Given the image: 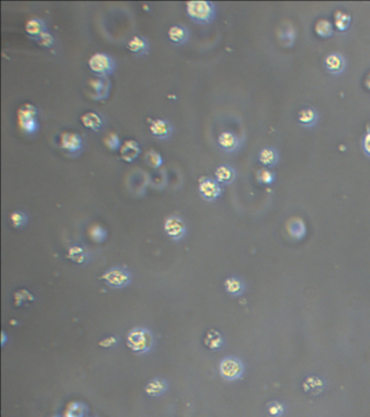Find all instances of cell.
Segmentation results:
<instances>
[{"label": "cell", "instance_id": "obj_1", "mask_svg": "<svg viewBox=\"0 0 370 417\" xmlns=\"http://www.w3.org/2000/svg\"><path fill=\"white\" fill-rule=\"evenodd\" d=\"M17 125L27 135H33L40 128L38 111L34 104L26 102L17 110Z\"/></svg>", "mask_w": 370, "mask_h": 417}, {"label": "cell", "instance_id": "obj_2", "mask_svg": "<svg viewBox=\"0 0 370 417\" xmlns=\"http://www.w3.org/2000/svg\"><path fill=\"white\" fill-rule=\"evenodd\" d=\"M186 11L188 16L199 24L211 23L215 17V8L211 2H188Z\"/></svg>", "mask_w": 370, "mask_h": 417}, {"label": "cell", "instance_id": "obj_3", "mask_svg": "<svg viewBox=\"0 0 370 417\" xmlns=\"http://www.w3.org/2000/svg\"><path fill=\"white\" fill-rule=\"evenodd\" d=\"M126 344L131 351L142 354L150 351L152 348L153 337L148 329L135 328L128 333Z\"/></svg>", "mask_w": 370, "mask_h": 417}, {"label": "cell", "instance_id": "obj_4", "mask_svg": "<svg viewBox=\"0 0 370 417\" xmlns=\"http://www.w3.org/2000/svg\"><path fill=\"white\" fill-rule=\"evenodd\" d=\"M89 70L99 78H107L114 72V61L106 53H94L88 60Z\"/></svg>", "mask_w": 370, "mask_h": 417}, {"label": "cell", "instance_id": "obj_5", "mask_svg": "<svg viewBox=\"0 0 370 417\" xmlns=\"http://www.w3.org/2000/svg\"><path fill=\"white\" fill-rule=\"evenodd\" d=\"M220 373L226 381H236L243 374V364L237 357H225L220 363Z\"/></svg>", "mask_w": 370, "mask_h": 417}, {"label": "cell", "instance_id": "obj_6", "mask_svg": "<svg viewBox=\"0 0 370 417\" xmlns=\"http://www.w3.org/2000/svg\"><path fill=\"white\" fill-rule=\"evenodd\" d=\"M60 147L64 153L75 156L83 149V138L77 132L63 131L60 135Z\"/></svg>", "mask_w": 370, "mask_h": 417}, {"label": "cell", "instance_id": "obj_7", "mask_svg": "<svg viewBox=\"0 0 370 417\" xmlns=\"http://www.w3.org/2000/svg\"><path fill=\"white\" fill-rule=\"evenodd\" d=\"M199 193L207 201H214L222 195V187L216 179L202 176L199 179Z\"/></svg>", "mask_w": 370, "mask_h": 417}, {"label": "cell", "instance_id": "obj_8", "mask_svg": "<svg viewBox=\"0 0 370 417\" xmlns=\"http://www.w3.org/2000/svg\"><path fill=\"white\" fill-rule=\"evenodd\" d=\"M102 279L113 288H124L131 280L128 272L122 269H110L102 275Z\"/></svg>", "mask_w": 370, "mask_h": 417}, {"label": "cell", "instance_id": "obj_9", "mask_svg": "<svg viewBox=\"0 0 370 417\" xmlns=\"http://www.w3.org/2000/svg\"><path fill=\"white\" fill-rule=\"evenodd\" d=\"M186 224L178 216H168L164 222V232L173 240H179L186 235Z\"/></svg>", "mask_w": 370, "mask_h": 417}, {"label": "cell", "instance_id": "obj_10", "mask_svg": "<svg viewBox=\"0 0 370 417\" xmlns=\"http://www.w3.org/2000/svg\"><path fill=\"white\" fill-rule=\"evenodd\" d=\"M88 86L91 90V96L93 99L101 100L106 99L109 94L111 84L106 78H98L88 82Z\"/></svg>", "mask_w": 370, "mask_h": 417}, {"label": "cell", "instance_id": "obj_11", "mask_svg": "<svg viewBox=\"0 0 370 417\" xmlns=\"http://www.w3.org/2000/svg\"><path fill=\"white\" fill-rule=\"evenodd\" d=\"M149 129L151 134L159 139L168 138L173 131L172 125L162 119H149Z\"/></svg>", "mask_w": 370, "mask_h": 417}, {"label": "cell", "instance_id": "obj_12", "mask_svg": "<svg viewBox=\"0 0 370 417\" xmlns=\"http://www.w3.org/2000/svg\"><path fill=\"white\" fill-rule=\"evenodd\" d=\"M141 153L140 145L134 139H128L123 143L120 149V157L126 163H131Z\"/></svg>", "mask_w": 370, "mask_h": 417}, {"label": "cell", "instance_id": "obj_13", "mask_svg": "<svg viewBox=\"0 0 370 417\" xmlns=\"http://www.w3.org/2000/svg\"><path fill=\"white\" fill-rule=\"evenodd\" d=\"M325 66L330 74L339 75L345 70V59L342 54L338 52L330 53L325 59Z\"/></svg>", "mask_w": 370, "mask_h": 417}, {"label": "cell", "instance_id": "obj_14", "mask_svg": "<svg viewBox=\"0 0 370 417\" xmlns=\"http://www.w3.org/2000/svg\"><path fill=\"white\" fill-rule=\"evenodd\" d=\"M81 122L85 128H88L92 131H99L104 126L103 119L97 112L93 111L83 113L81 116Z\"/></svg>", "mask_w": 370, "mask_h": 417}, {"label": "cell", "instance_id": "obj_15", "mask_svg": "<svg viewBox=\"0 0 370 417\" xmlns=\"http://www.w3.org/2000/svg\"><path fill=\"white\" fill-rule=\"evenodd\" d=\"M217 143L222 150L227 151V153H231V151H235L238 148L239 139L231 131H223L218 136Z\"/></svg>", "mask_w": 370, "mask_h": 417}, {"label": "cell", "instance_id": "obj_16", "mask_svg": "<svg viewBox=\"0 0 370 417\" xmlns=\"http://www.w3.org/2000/svg\"><path fill=\"white\" fill-rule=\"evenodd\" d=\"M203 343L205 348H207L208 350H212V351H216V350L221 349L224 340L220 331H217L215 329H210L205 333Z\"/></svg>", "mask_w": 370, "mask_h": 417}, {"label": "cell", "instance_id": "obj_17", "mask_svg": "<svg viewBox=\"0 0 370 417\" xmlns=\"http://www.w3.org/2000/svg\"><path fill=\"white\" fill-rule=\"evenodd\" d=\"M168 40L175 45H184L188 41V31L187 28L180 25L170 26L167 32Z\"/></svg>", "mask_w": 370, "mask_h": 417}, {"label": "cell", "instance_id": "obj_18", "mask_svg": "<svg viewBox=\"0 0 370 417\" xmlns=\"http://www.w3.org/2000/svg\"><path fill=\"white\" fill-rule=\"evenodd\" d=\"M127 49L136 55L146 54L149 49L148 42L139 35H135L132 39L127 43Z\"/></svg>", "mask_w": 370, "mask_h": 417}, {"label": "cell", "instance_id": "obj_19", "mask_svg": "<svg viewBox=\"0 0 370 417\" xmlns=\"http://www.w3.org/2000/svg\"><path fill=\"white\" fill-rule=\"evenodd\" d=\"M278 160H279V155H278V151L271 148V147H267V148H264L261 150V153L259 155V161L264 165V166H267V167H272L278 163Z\"/></svg>", "mask_w": 370, "mask_h": 417}, {"label": "cell", "instance_id": "obj_20", "mask_svg": "<svg viewBox=\"0 0 370 417\" xmlns=\"http://www.w3.org/2000/svg\"><path fill=\"white\" fill-rule=\"evenodd\" d=\"M287 230L292 238L297 240L302 239L306 234L305 224L301 219H299V217H294V219L289 221L287 225Z\"/></svg>", "mask_w": 370, "mask_h": 417}, {"label": "cell", "instance_id": "obj_21", "mask_svg": "<svg viewBox=\"0 0 370 417\" xmlns=\"http://www.w3.org/2000/svg\"><path fill=\"white\" fill-rule=\"evenodd\" d=\"M25 31L30 37H33L36 41L40 39L41 35L46 32V23L40 18H31L25 24Z\"/></svg>", "mask_w": 370, "mask_h": 417}, {"label": "cell", "instance_id": "obj_22", "mask_svg": "<svg viewBox=\"0 0 370 417\" xmlns=\"http://www.w3.org/2000/svg\"><path fill=\"white\" fill-rule=\"evenodd\" d=\"M214 175H215V179L220 184H230L235 181V178H236L235 169L228 165L218 166L215 169Z\"/></svg>", "mask_w": 370, "mask_h": 417}, {"label": "cell", "instance_id": "obj_23", "mask_svg": "<svg viewBox=\"0 0 370 417\" xmlns=\"http://www.w3.org/2000/svg\"><path fill=\"white\" fill-rule=\"evenodd\" d=\"M298 120H299V123L302 126L311 127V126H314L317 123L318 115H317V112L314 109L305 108V109H302L299 112Z\"/></svg>", "mask_w": 370, "mask_h": 417}, {"label": "cell", "instance_id": "obj_24", "mask_svg": "<svg viewBox=\"0 0 370 417\" xmlns=\"http://www.w3.org/2000/svg\"><path fill=\"white\" fill-rule=\"evenodd\" d=\"M167 389L166 382L161 378H154L146 386V392L151 396H159Z\"/></svg>", "mask_w": 370, "mask_h": 417}, {"label": "cell", "instance_id": "obj_25", "mask_svg": "<svg viewBox=\"0 0 370 417\" xmlns=\"http://www.w3.org/2000/svg\"><path fill=\"white\" fill-rule=\"evenodd\" d=\"M224 286H225L226 291L230 293V295H232V296L241 295L244 289V285H243L242 280H240L237 277L227 278L224 282Z\"/></svg>", "mask_w": 370, "mask_h": 417}, {"label": "cell", "instance_id": "obj_26", "mask_svg": "<svg viewBox=\"0 0 370 417\" xmlns=\"http://www.w3.org/2000/svg\"><path fill=\"white\" fill-rule=\"evenodd\" d=\"M315 32L317 33V35L319 37H322V39H329L335 33V28L332 23L329 20H326V18H321L315 26Z\"/></svg>", "mask_w": 370, "mask_h": 417}, {"label": "cell", "instance_id": "obj_27", "mask_svg": "<svg viewBox=\"0 0 370 417\" xmlns=\"http://www.w3.org/2000/svg\"><path fill=\"white\" fill-rule=\"evenodd\" d=\"M350 22H352V17L349 14L340 10L335 13V26L339 32H346L349 28Z\"/></svg>", "mask_w": 370, "mask_h": 417}, {"label": "cell", "instance_id": "obj_28", "mask_svg": "<svg viewBox=\"0 0 370 417\" xmlns=\"http://www.w3.org/2000/svg\"><path fill=\"white\" fill-rule=\"evenodd\" d=\"M70 260L75 263H84L87 260V252L81 245H72L69 249L68 255H66Z\"/></svg>", "mask_w": 370, "mask_h": 417}, {"label": "cell", "instance_id": "obj_29", "mask_svg": "<svg viewBox=\"0 0 370 417\" xmlns=\"http://www.w3.org/2000/svg\"><path fill=\"white\" fill-rule=\"evenodd\" d=\"M322 386H324L322 385V382L318 377H315V376L308 377L304 382V384H303V387H304V390L306 392L315 393V394L321 391Z\"/></svg>", "mask_w": 370, "mask_h": 417}, {"label": "cell", "instance_id": "obj_30", "mask_svg": "<svg viewBox=\"0 0 370 417\" xmlns=\"http://www.w3.org/2000/svg\"><path fill=\"white\" fill-rule=\"evenodd\" d=\"M256 179H258V182L261 184L270 185L275 182L276 176H275V173L271 172L270 169H268L266 167H263V168L259 169L258 173H256Z\"/></svg>", "mask_w": 370, "mask_h": 417}, {"label": "cell", "instance_id": "obj_31", "mask_svg": "<svg viewBox=\"0 0 370 417\" xmlns=\"http://www.w3.org/2000/svg\"><path fill=\"white\" fill-rule=\"evenodd\" d=\"M103 144L106 145V147L111 151L120 150L121 147H122L120 137L118 136V134H115V132H110L109 135H107L106 137H104L103 138Z\"/></svg>", "mask_w": 370, "mask_h": 417}, {"label": "cell", "instance_id": "obj_32", "mask_svg": "<svg viewBox=\"0 0 370 417\" xmlns=\"http://www.w3.org/2000/svg\"><path fill=\"white\" fill-rule=\"evenodd\" d=\"M146 161H147L148 165L152 168H159L161 165L163 164L162 156L154 150H150L149 153L146 155Z\"/></svg>", "mask_w": 370, "mask_h": 417}, {"label": "cell", "instance_id": "obj_33", "mask_svg": "<svg viewBox=\"0 0 370 417\" xmlns=\"http://www.w3.org/2000/svg\"><path fill=\"white\" fill-rule=\"evenodd\" d=\"M89 236H90V238L93 241L102 242L104 239L107 238V231L104 230L103 227H101L99 225H96V226H93L92 229L90 230Z\"/></svg>", "mask_w": 370, "mask_h": 417}, {"label": "cell", "instance_id": "obj_34", "mask_svg": "<svg viewBox=\"0 0 370 417\" xmlns=\"http://www.w3.org/2000/svg\"><path fill=\"white\" fill-rule=\"evenodd\" d=\"M10 221L14 227H21L27 222V217L21 211H14L10 215Z\"/></svg>", "mask_w": 370, "mask_h": 417}, {"label": "cell", "instance_id": "obj_35", "mask_svg": "<svg viewBox=\"0 0 370 417\" xmlns=\"http://www.w3.org/2000/svg\"><path fill=\"white\" fill-rule=\"evenodd\" d=\"M37 43H38L41 47H44V48H51L54 45V39L49 32L46 31L41 35L40 39L37 40Z\"/></svg>", "mask_w": 370, "mask_h": 417}, {"label": "cell", "instance_id": "obj_36", "mask_svg": "<svg viewBox=\"0 0 370 417\" xmlns=\"http://www.w3.org/2000/svg\"><path fill=\"white\" fill-rule=\"evenodd\" d=\"M268 412L271 416H279L283 412V407L278 402H271L268 405Z\"/></svg>", "mask_w": 370, "mask_h": 417}, {"label": "cell", "instance_id": "obj_37", "mask_svg": "<svg viewBox=\"0 0 370 417\" xmlns=\"http://www.w3.org/2000/svg\"><path fill=\"white\" fill-rule=\"evenodd\" d=\"M116 343L118 339L115 337H108L106 339H102L99 343V346L101 348H112L113 346L116 345Z\"/></svg>", "mask_w": 370, "mask_h": 417}, {"label": "cell", "instance_id": "obj_38", "mask_svg": "<svg viewBox=\"0 0 370 417\" xmlns=\"http://www.w3.org/2000/svg\"><path fill=\"white\" fill-rule=\"evenodd\" d=\"M363 149L365 154L370 158V131L367 132L365 137L363 138Z\"/></svg>", "mask_w": 370, "mask_h": 417}, {"label": "cell", "instance_id": "obj_39", "mask_svg": "<svg viewBox=\"0 0 370 417\" xmlns=\"http://www.w3.org/2000/svg\"><path fill=\"white\" fill-rule=\"evenodd\" d=\"M365 87L370 90V73L367 75V78L365 80Z\"/></svg>", "mask_w": 370, "mask_h": 417}]
</instances>
